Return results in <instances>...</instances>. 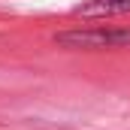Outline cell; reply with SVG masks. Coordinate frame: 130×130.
Wrapping results in <instances>:
<instances>
[{
  "instance_id": "obj_1",
  "label": "cell",
  "mask_w": 130,
  "mask_h": 130,
  "mask_svg": "<svg viewBox=\"0 0 130 130\" xmlns=\"http://www.w3.org/2000/svg\"><path fill=\"white\" fill-rule=\"evenodd\" d=\"M64 48H85V52H103V48H130V27H79V30H61L55 36Z\"/></svg>"
},
{
  "instance_id": "obj_2",
  "label": "cell",
  "mask_w": 130,
  "mask_h": 130,
  "mask_svg": "<svg viewBox=\"0 0 130 130\" xmlns=\"http://www.w3.org/2000/svg\"><path fill=\"white\" fill-rule=\"evenodd\" d=\"M82 18H106V15H121L130 12V0H88L85 6L76 9Z\"/></svg>"
}]
</instances>
